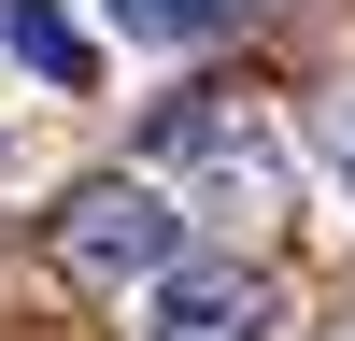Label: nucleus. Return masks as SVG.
<instances>
[{"label": "nucleus", "mask_w": 355, "mask_h": 341, "mask_svg": "<svg viewBox=\"0 0 355 341\" xmlns=\"http://www.w3.org/2000/svg\"><path fill=\"white\" fill-rule=\"evenodd\" d=\"M142 170H171L199 227H270V213H299V157H284V128H270L256 100H171L157 128H142Z\"/></svg>", "instance_id": "f257e3e1"}, {"label": "nucleus", "mask_w": 355, "mask_h": 341, "mask_svg": "<svg viewBox=\"0 0 355 341\" xmlns=\"http://www.w3.org/2000/svg\"><path fill=\"white\" fill-rule=\"evenodd\" d=\"M185 227H199V213H185L171 170H85V185L43 213V256H57L71 284H100V299H142V284L185 256Z\"/></svg>", "instance_id": "f03ea898"}, {"label": "nucleus", "mask_w": 355, "mask_h": 341, "mask_svg": "<svg viewBox=\"0 0 355 341\" xmlns=\"http://www.w3.org/2000/svg\"><path fill=\"white\" fill-rule=\"evenodd\" d=\"M142 341H284V284L256 256H171L142 284Z\"/></svg>", "instance_id": "7ed1b4c3"}, {"label": "nucleus", "mask_w": 355, "mask_h": 341, "mask_svg": "<svg viewBox=\"0 0 355 341\" xmlns=\"http://www.w3.org/2000/svg\"><path fill=\"white\" fill-rule=\"evenodd\" d=\"M0 57H15L43 100H85V85H100V28H85L71 0H0Z\"/></svg>", "instance_id": "20e7f679"}, {"label": "nucleus", "mask_w": 355, "mask_h": 341, "mask_svg": "<svg viewBox=\"0 0 355 341\" xmlns=\"http://www.w3.org/2000/svg\"><path fill=\"white\" fill-rule=\"evenodd\" d=\"M100 15H114V43H142V57H199V43H227L256 0H100Z\"/></svg>", "instance_id": "39448f33"}, {"label": "nucleus", "mask_w": 355, "mask_h": 341, "mask_svg": "<svg viewBox=\"0 0 355 341\" xmlns=\"http://www.w3.org/2000/svg\"><path fill=\"white\" fill-rule=\"evenodd\" d=\"M15 157H28V128H15V114H0V185H15Z\"/></svg>", "instance_id": "423d86ee"}, {"label": "nucleus", "mask_w": 355, "mask_h": 341, "mask_svg": "<svg viewBox=\"0 0 355 341\" xmlns=\"http://www.w3.org/2000/svg\"><path fill=\"white\" fill-rule=\"evenodd\" d=\"M327 157H341V199H355V114H341V142H327Z\"/></svg>", "instance_id": "0eeeda50"}]
</instances>
